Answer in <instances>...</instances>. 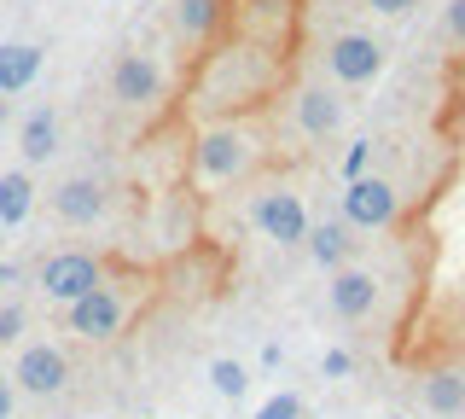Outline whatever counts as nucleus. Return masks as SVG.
Listing matches in <instances>:
<instances>
[{"label": "nucleus", "mask_w": 465, "mask_h": 419, "mask_svg": "<svg viewBox=\"0 0 465 419\" xmlns=\"http://www.w3.org/2000/svg\"><path fill=\"white\" fill-rule=\"evenodd\" d=\"M280 88V59L262 41H210L198 53V105L210 117H244Z\"/></svg>", "instance_id": "1"}, {"label": "nucleus", "mask_w": 465, "mask_h": 419, "mask_svg": "<svg viewBox=\"0 0 465 419\" xmlns=\"http://www.w3.org/2000/svg\"><path fill=\"white\" fill-rule=\"evenodd\" d=\"M262 157V128L251 117H210L193 140V175L203 186H232L256 169Z\"/></svg>", "instance_id": "2"}, {"label": "nucleus", "mask_w": 465, "mask_h": 419, "mask_svg": "<svg viewBox=\"0 0 465 419\" xmlns=\"http://www.w3.org/2000/svg\"><path fill=\"white\" fill-rule=\"evenodd\" d=\"M134 309H140V292L105 274L87 297L64 303V332H76L82 344H111V338H123V332H128Z\"/></svg>", "instance_id": "3"}, {"label": "nucleus", "mask_w": 465, "mask_h": 419, "mask_svg": "<svg viewBox=\"0 0 465 419\" xmlns=\"http://www.w3.org/2000/svg\"><path fill=\"white\" fill-rule=\"evenodd\" d=\"M105 274H111L105 256H94V251H53L47 263L35 268V285H41V297H47V303L64 309V303H76V297L94 292Z\"/></svg>", "instance_id": "4"}, {"label": "nucleus", "mask_w": 465, "mask_h": 419, "mask_svg": "<svg viewBox=\"0 0 465 419\" xmlns=\"http://www.w3.org/2000/svg\"><path fill=\"white\" fill-rule=\"evenodd\" d=\"M378 70H384V41L361 30H338L326 41V76L338 88H367V82H378Z\"/></svg>", "instance_id": "5"}, {"label": "nucleus", "mask_w": 465, "mask_h": 419, "mask_svg": "<svg viewBox=\"0 0 465 419\" xmlns=\"http://www.w3.org/2000/svg\"><path fill=\"white\" fill-rule=\"evenodd\" d=\"M396 215H401L396 181H384V175H349V186H343V222L349 227L378 234V227H390Z\"/></svg>", "instance_id": "6"}, {"label": "nucleus", "mask_w": 465, "mask_h": 419, "mask_svg": "<svg viewBox=\"0 0 465 419\" xmlns=\"http://www.w3.org/2000/svg\"><path fill=\"white\" fill-rule=\"evenodd\" d=\"M111 99H116V105H128V111H152L157 99H163V65H157L152 53H140V47L116 53V65H111Z\"/></svg>", "instance_id": "7"}, {"label": "nucleus", "mask_w": 465, "mask_h": 419, "mask_svg": "<svg viewBox=\"0 0 465 419\" xmlns=\"http://www.w3.org/2000/svg\"><path fill=\"white\" fill-rule=\"evenodd\" d=\"M64 384H70V355L58 344H18L12 390H24V396H58Z\"/></svg>", "instance_id": "8"}, {"label": "nucleus", "mask_w": 465, "mask_h": 419, "mask_svg": "<svg viewBox=\"0 0 465 419\" xmlns=\"http://www.w3.org/2000/svg\"><path fill=\"white\" fill-rule=\"evenodd\" d=\"M47 210H53L64 227H94V222H105L111 193H105V181H99V175H64V181L47 193Z\"/></svg>", "instance_id": "9"}, {"label": "nucleus", "mask_w": 465, "mask_h": 419, "mask_svg": "<svg viewBox=\"0 0 465 419\" xmlns=\"http://www.w3.org/2000/svg\"><path fill=\"white\" fill-rule=\"evenodd\" d=\"M251 222L262 227V239H273V244H302V239H309V210H302V198L285 193V186L256 193Z\"/></svg>", "instance_id": "10"}, {"label": "nucleus", "mask_w": 465, "mask_h": 419, "mask_svg": "<svg viewBox=\"0 0 465 419\" xmlns=\"http://www.w3.org/2000/svg\"><path fill=\"white\" fill-rule=\"evenodd\" d=\"M326 297H331V314H338V321H367L378 309V280L367 268H331Z\"/></svg>", "instance_id": "11"}, {"label": "nucleus", "mask_w": 465, "mask_h": 419, "mask_svg": "<svg viewBox=\"0 0 465 419\" xmlns=\"http://www.w3.org/2000/svg\"><path fill=\"white\" fill-rule=\"evenodd\" d=\"M47 70V47L41 41H0V99L29 94Z\"/></svg>", "instance_id": "12"}, {"label": "nucleus", "mask_w": 465, "mask_h": 419, "mask_svg": "<svg viewBox=\"0 0 465 419\" xmlns=\"http://www.w3.org/2000/svg\"><path fill=\"white\" fill-rule=\"evenodd\" d=\"M297 123H302V135H309V140L338 135V128H343V99H338V88L309 82V88L297 94Z\"/></svg>", "instance_id": "13"}, {"label": "nucleus", "mask_w": 465, "mask_h": 419, "mask_svg": "<svg viewBox=\"0 0 465 419\" xmlns=\"http://www.w3.org/2000/svg\"><path fill=\"white\" fill-rule=\"evenodd\" d=\"M227 24V0H174V35L186 47H210Z\"/></svg>", "instance_id": "14"}, {"label": "nucleus", "mask_w": 465, "mask_h": 419, "mask_svg": "<svg viewBox=\"0 0 465 419\" xmlns=\"http://www.w3.org/2000/svg\"><path fill=\"white\" fill-rule=\"evenodd\" d=\"M18 152H24V169H35V164H47V157H58V111H53V105H35V111L18 123Z\"/></svg>", "instance_id": "15"}, {"label": "nucleus", "mask_w": 465, "mask_h": 419, "mask_svg": "<svg viewBox=\"0 0 465 419\" xmlns=\"http://www.w3.org/2000/svg\"><path fill=\"white\" fill-rule=\"evenodd\" d=\"M35 169H6L0 175V227H24L35 215Z\"/></svg>", "instance_id": "16"}, {"label": "nucleus", "mask_w": 465, "mask_h": 419, "mask_svg": "<svg viewBox=\"0 0 465 419\" xmlns=\"http://www.w3.org/2000/svg\"><path fill=\"white\" fill-rule=\"evenodd\" d=\"M349 222H320V227H309V251H314V263L320 268H343L349 263Z\"/></svg>", "instance_id": "17"}, {"label": "nucleus", "mask_w": 465, "mask_h": 419, "mask_svg": "<svg viewBox=\"0 0 465 419\" xmlns=\"http://www.w3.org/2000/svg\"><path fill=\"white\" fill-rule=\"evenodd\" d=\"M425 408L430 414H465V373H430L425 379Z\"/></svg>", "instance_id": "18"}, {"label": "nucleus", "mask_w": 465, "mask_h": 419, "mask_svg": "<svg viewBox=\"0 0 465 419\" xmlns=\"http://www.w3.org/2000/svg\"><path fill=\"white\" fill-rule=\"evenodd\" d=\"M210 384L222 390V396H232V402H239L244 390H251V373H244L232 355H215V361H210Z\"/></svg>", "instance_id": "19"}, {"label": "nucleus", "mask_w": 465, "mask_h": 419, "mask_svg": "<svg viewBox=\"0 0 465 419\" xmlns=\"http://www.w3.org/2000/svg\"><path fill=\"white\" fill-rule=\"evenodd\" d=\"M256 419H302V396H297V390H280V396L262 402Z\"/></svg>", "instance_id": "20"}, {"label": "nucleus", "mask_w": 465, "mask_h": 419, "mask_svg": "<svg viewBox=\"0 0 465 419\" xmlns=\"http://www.w3.org/2000/svg\"><path fill=\"white\" fill-rule=\"evenodd\" d=\"M24 332H29V314L18 303H0V344H24Z\"/></svg>", "instance_id": "21"}, {"label": "nucleus", "mask_w": 465, "mask_h": 419, "mask_svg": "<svg viewBox=\"0 0 465 419\" xmlns=\"http://www.w3.org/2000/svg\"><path fill=\"white\" fill-rule=\"evenodd\" d=\"M442 35L454 41V47H465V0H448V12H442Z\"/></svg>", "instance_id": "22"}, {"label": "nucleus", "mask_w": 465, "mask_h": 419, "mask_svg": "<svg viewBox=\"0 0 465 419\" xmlns=\"http://www.w3.org/2000/svg\"><path fill=\"white\" fill-rule=\"evenodd\" d=\"M367 164H372V140H355L343 157V175H367Z\"/></svg>", "instance_id": "23"}, {"label": "nucleus", "mask_w": 465, "mask_h": 419, "mask_svg": "<svg viewBox=\"0 0 465 419\" xmlns=\"http://www.w3.org/2000/svg\"><path fill=\"white\" fill-rule=\"evenodd\" d=\"M367 12H378V18H407V12L419 6V0H361Z\"/></svg>", "instance_id": "24"}, {"label": "nucleus", "mask_w": 465, "mask_h": 419, "mask_svg": "<svg viewBox=\"0 0 465 419\" xmlns=\"http://www.w3.org/2000/svg\"><path fill=\"white\" fill-rule=\"evenodd\" d=\"M320 373H326V379H349V355H343V350H326Z\"/></svg>", "instance_id": "25"}, {"label": "nucleus", "mask_w": 465, "mask_h": 419, "mask_svg": "<svg viewBox=\"0 0 465 419\" xmlns=\"http://www.w3.org/2000/svg\"><path fill=\"white\" fill-rule=\"evenodd\" d=\"M24 280V268H12V263H0V292H6V285H18Z\"/></svg>", "instance_id": "26"}, {"label": "nucleus", "mask_w": 465, "mask_h": 419, "mask_svg": "<svg viewBox=\"0 0 465 419\" xmlns=\"http://www.w3.org/2000/svg\"><path fill=\"white\" fill-rule=\"evenodd\" d=\"M0 419H12V379H0Z\"/></svg>", "instance_id": "27"}, {"label": "nucleus", "mask_w": 465, "mask_h": 419, "mask_svg": "<svg viewBox=\"0 0 465 419\" xmlns=\"http://www.w3.org/2000/svg\"><path fill=\"white\" fill-rule=\"evenodd\" d=\"M390 419H401V414H390Z\"/></svg>", "instance_id": "28"}]
</instances>
